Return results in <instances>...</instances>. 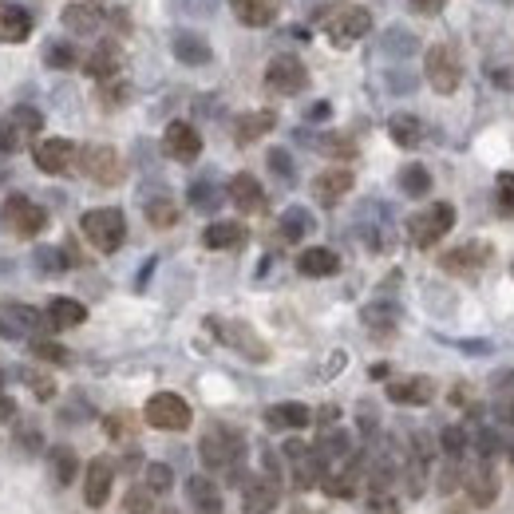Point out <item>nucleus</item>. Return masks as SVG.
Segmentation results:
<instances>
[{
    "instance_id": "obj_14",
    "label": "nucleus",
    "mask_w": 514,
    "mask_h": 514,
    "mask_svg": "<svg viewBox=\"0 0 514 514\" xmlns=\"http://www.w3.org/2000/svg\"><path fill=\"white\" fill-rule=\"evenodd\" d=\"M112 483H115V463L112 459H91L87 463V479H84V499L87 507H104L107 494H112Z\"/></svg>"
},
{
    "instance_id": "obj_16",
    "label": "nucleus",
    "mask_w": 514,
    "mask_h": 514,
    "mask_svg": "<svg viewBox=\"0 0 514 514\" xmlns=\"http://www.w3.org/2000/svg\"><path fill=\"white\" fill-rule=\"evenodd\" d=\"M388 400L392 403H408V408H424V403L435 400V384H431L427 376L396 380V384H388Z\"/></svg>"
},
{
    "instance_id": "obj_19",
    "label": "nucleus",
    "mask_w": 514,
    "mask_h": 514,
    "mask_svg": "<svg viewBox=\"0 0 514 514\" xmlns=\"http://www.w3.org/2000/svg\"><path fill=\"white\" fill-rule=\"evenodd\" d=\"M229 202H234L242 214H257L265 206V195H261V182L253 174H234L229 178Z\"/></svg>"
},
{
    "instance_id": "obj_12",
    "label": "nucleus",
    "mask_w": 514,
    "mask_h": 514,
    "mask_svg": "<svg viewBox=\"0 0 514 514\" xmlns=\"http://www.w3.org/2000/svg\"><path fill=\"white\" fill-rule=\"evenodd\" d=\"M32 159L44 174H68L71 162H76V146L68 139H40L32 151Z\"/></svg>"
},
{
    "instance_id": "obj_58",
    "label": "nucleus",
    "mask_w": 514,
    "mask_h": 514,
    "mask_svg": "<svg viewBox=\"0 0 514 514\" xmlns=\"http://www.w3.org/2000/svg\"><path fill=\"white\" fill-rule=\"evenodd\" d=\"M4 333H8V328H4V325H0V336H4Z\"/></svg>"
},
{
    "instance_id": "obj_26",
    "label": "nucleus",
    "mask_w": 514,
    "mask_h": 514,
    "mask_svg": "<svg viewBox=\"0 0 514 514\" xmlns=\"http://www.w3.org/2000/svg\"><path fill=\"white\" fill-rule=\"evenodd\" d=\"M187 491H190V502H195L202 514H218V510H222V494H218L214 479H206V475H195V479L187 483Z\"/></svg>"
},
{
    "instance_id": "obj_43",
    "label": "nucleus",
    "mask_w": 514,
    "mask_h": 514,
    "mask_svg": "<svg viewBox=\"0 0 514 514\" xmlns=\"http://www.w3.org/2000/svg\"><path fill=\"white\" fill-rule=\"evenodd\" d=\"M32 352L40 356V361H48V364H68L71 361V352L56 341H32Z\"/></svg>"
},
{
    "instance_id": "obj_57",
    "label": "nucleus",
    "mask_w": 514,
    "mask_h": 514,
    "mask_svg": "<svg viewBox=\"0 0 514 514\" xmlns=\"http://www.w3.org/2000/svg\"><path fill=\"white\" fill-rule=\"evenodd\" d=\"M328 115V104H313V119H325Z\"/></svg>"
},
{
    "instance_id": "obj_51",
    "label": "nucleus",
    "mask_w": 514,
    "mask_h": 514,
    "mask_svg": "<svg viewBox=\"0 0 514 514\" xmlns=\"http://www.w3.org/2000/svg\"><path fill=\"white\" fill-rule=\"evenodd\" d=\"M16 143H21V135L12 131V123H8V119H0V154H12Z\"/></svg>"
},
{
    "instance_id": "obj_38",
    "label": "nucleus",
    "mask_w": 514,
    "mask_h": 514,
    "mask_svg": "<svg viewBox=\"0 0 514 514\" xmlns=\"http://www.w3.org/2000/svg\"><path fill=\"white\" fill-rule=\"evenodd\" d=\"M352 479H356V475L344 467L341 475H325V479H320V486H325L328 499H352V491H356V483H352Z\"/></svg>"
},
{
    "instance_id": "obj_9",
    "label": "nucleus",
    "mask_w": 514,
    "mask_h": 514,
    "mask_svg": "<svg viewBox=\"0 0 514 514\" xmlns=\"http://www.w3.org/2000/svg\"><path fill=\"white\" fill-rule=\"evenodd\" d=\"M4 222L12 226V234L21 237H36L44 229V222H48V214H44L36 202H29L24 195H12L4 202Z\"/></svg>"
},
{
    "instance_id": "obj_7",
    "label": "nucleus",
    "mask_w": 514,
    "mask_h": 514,
    "mask_svg": "<svg viewBox=\"0 0 514 514\" xmlns=\"http://www.w3.org/2000/svg\"><path fill=\"white\" fill-rule=\"evenodd\" d=\"M146 424L159 427V431H182L190 427V403L182 396H174V392H159V396L146 400Z\"/></svg>"
},
{
    "instance_id": "obj_33",
    "label": "nucleus",
    "mask_w": 514,
    "mask_h": 514,
    "mask_svg": "<svg viewBox=\"0 0 514 514\" xmlns=\"http://www.w3.org/2000/svg\"><path fill=\"white\" fill-rule=\"evenodd\" d=\"M313 229V218H309V210H301V206H293L281 214V237L286 242H301V237Z\"/></svg>"
},
{
    "instance_id": "obj_21",
    "label": "nucleus",
    "mask_w": 514,
    "mask_h": 514,
    "mask_svg": "<svg viewBox=\"0 0 514 514\" xmlns=\"http://www.w3.org/2000/svg\"><path fill=\"white\" fill-rule=\"evenodd\" d=\"M32 36V16L16 4H0V44H24Z\"/></svg>"
},
{
    "instance_id": "obj_48",
    "label": "nucleus",
    "mask_w": 514,
    "mask_h": 514,
    "mask_svg": "<svg viewBox=\"0 0 514 514\" xmlns=\"http://www.w3.org/2000/svg\"><path fill=\"white\" fill-rule=\"evenodd\" d=\"M24 380H29V388L36 392L40 400H52L56 396V380L52 376H40V372H24Z\"/></svg>"
},
{
    "instance_id": "obj_11",
    "label": "nucleus",
    "mask_w": 514,
    "mask_h": 514,
    "mask_svg": "<svg viewBox=\"0 0 514 514\" xmlns=\"http://www.w3.org/2000/svg\"><path fill=\"white\" fill-rule=\"evenodd\" d=\"M162 151H167L174 162H195L202 154V135L190 123H170L167 135H162Z\"/></svg>"
},
{
    "instance_id": "obj_42",
    "label": "nucleus",
    "mask_w": 514,
    "mask_h": 514,
    "mask_svg": "<svg viewBox=\"0 0 514 514\" xmlns=\"http://www.w3.org/2000/svg\"><path fill=\"white\" fill-rule=\"evenodd\" d=\"M170 483H174V475L167 463H146V486H151L154 494H167Z\"/></svg>"
},
{
    "instance_id": "obj_10",
    "label": "nucleus",
    "mask_w": 514,
    "mask_h": 514,
    "mask_svg": "<svg viewBox=\"0 0 514 514\" xmlns=\"http://www.w3.org/2000/svg\"><path fill=\"white\" fill-rule=\"evenodd\" d=\"M463 486H467V499H471L475 507H491V502L499 499V475H494V467L486 463V459H479L475 467H467Z\"/></svg>"
},
{
    "instance_id": "obj_56",
    "label": "nucleus",
    "mask_w": 514,
    "mask_h": 514,
    "mask_svg": "<svg viewBox=\"0 0 514 514\" xmlns=\"http://www.w3.org/2000/svg\"><path fill=\"white\" fill-rule=\"evenodd\" d=\"M499 419H502V424H514V396L499 400Z\"/></svg>"
},
{
    "instance_id": "obj_23",
    "label": "nucleus",
    "mask_w": 514,
    "mask_h": 514,
    "mask_svg": "<svg viewBox=\"0 0 514 514\" xmlns=\"http://www.w3.org/2000/svg\"><path fill=\"white\" fill-rule=\"evenodd\" d=\"M84 320H87V309L79 305L76 297H52V305H48L52 328H76V325H84Z\"/></svg>"
},
{
    "instance_id": "obj_50",
    "label": "nucleus",
    "mask_w": 514,
    "mask_h": 514,
    "mask_svg": "<svg viewBox=\"0 0 514 514\" xmlns=\"http://www.w3.org/2000/svg\"><path fill=\"white\" fill-rule=\"evenodd\" d=\"M123 99H127V84H123V79H107V84H104V104L107 107H115V104H123Z\"/></svg>"
},
{
    "instance_id": "obj_53",
    "label": "nucleus",
    "mask_w": 514,
    "mask_h": 514,
    "mask_svg": "<svg viewBox=\"0 0 514 514\" xmlns=\"http://www.w3.org/2000/svg\"><path fill=\"white\" fill-rule=\"evenodd\" d=\"M36 265H40V269H48V273H60L68 261H63L56 250H40V253H36Z\"/></svg>"
},
{
    "instance_id": "obj_13",
    "label": "nucleus",
    "mask_w": 514,
    "mask_h": 514,
    "mask_svg": "<svg viewBox=\"0 0 514 514\" xmlns=\"http://www.w3.org/2000/svg\"><path fill=\"white\" fill-rule=\"evenodd\" d=\"M486 261H491V250H486L483 242H467V245H459V250H452V253H444V261H439V265H444L447 273H459V278H475Z\"/></svg>"
},
{
    "instance_id": "obj_37",
    "label": "nucleus",
    "mask_w": 514,
    "mask_h": 514,
    "mask_svg": "<svg viewBox=\"0 0 514 514\" xmlns=\"http://www.w3.org/2000/svg\"><path fill=\"white\" fill-rule=\"evenodd\" d=\"M146 222L159 226V229H167V226L178 222V206H174L170 198H154V202H146Z\"/></svg>"
},
{
    "instance_id": "obj_22",
    "label": "nucleus",
    "mask_w": 514,
    "mask_h": 514,
    "mask_svg": "<svg viewBox=\"0 0 514 514\" xmlns=\"http://www.w3.org/2000/svg\"><path fill=\"white\" fill-rule=\"evenodd\" d=\"M297 269L305 273V278H333V273L341 269V257L333 250H325V245H313V250H305L297 257Z\"/></svg>"
},
{
    "instance_id": "obj_30",
    "label": "nucleus",
    "mask_w": 514,
    "mask_h": 514,
    "mask_svg": "<svg viewBox=\"0 0 514 514\" xmlns=\"http://www.w3.org/2000/svg\"><path fill=\"white\" fill-rule=\"evenodd\" d=\"M388 135L403 146V151H411V146L424 143V127H419L416 115H392L388 119Z\"/></svg>"
},
{
    "instance_id": "obj_59",
    "label": "nucleus",
    "mask_w": 514,
    "mask_h": 514,
    "mask_svg": "<svg viewBox=\"0 0 514 514\" xmlns=\"http://www.w3.org/2000/svg\"><path fill=\"white\" fill-rule=\"evenodd\" d=\"M162 514H178V510H162Z\"/></svg>"
},
{
    "instance_id": "obj_18",
    "label": "nucleus",
    "mask_w": 514,
    "mask_h": 514,
    "mask_svg": "<svg viewBox=\"0 0 514 514\" xmlns=\"http://www.w3.org/2000/svg\"><path fill=\"white\" fill-rule=\"evenodd\" d=\"M234 16L245 24V29H265V24L278 21L281 0H229Z\"/></svg>"
},
{
    "instance_id": "obj_47",
    "label": "nucleus",
    "mask_w": 514,
    "mask_h": 514,
    "mask_svg": "<svg viewBox=\"0 0 514 514\" xmlns=\"http://www.w3.org/2000/svg\"><path fill=\"white\" fill-rule=\"evenodd\" d=\"M444 452L452 459H459L467 452V431L463 427H444Z\"/></svg>"
},
{
    "instance_id": "obj_45",
    "label": "nucleus",
    "mask_w": 514,
    "mask_h": 514,
    "mask_svg": "<svg viewBox=\"0 0 514 514\" xmlns=\"http://www.w3.org/2000/svg\"><path fill=\"white\" fill-rule=\"evenodd\" d=\"M8 320L12 325H21V328H44V313H36V309H29V305H8Z\"/></svg>"
},
{
    "instance_id": "obj_5",
    "label": "nucleus",
    "mask_w": 514,
    "mask_h": 514,
    "mask_svg": "<svg viewBox=\"0 0 514 514\" xmlns=\"http://www.w3.org/2000/svg\"><path fill=\"white\" fill-rule=\"evenodd\" d=\"M84 237L99 253H115L127 237V222L119 210H87L84 214Z\"/></svg>"
},
{
    "instance_id": "obj_4",
    "label": "nucleus",
    "mask_w": 514,
    "mask_h": 514,
    "mask_svg": "<svg viewBox=\"0 0 514 514\" xmlns=\"http://www.w3.org/2000/svg\"><path fill=\"white\" fill-rule=\"evenodd\" d=\"M452 226H455V206L452 202H435V206L411 214L408 234H411V242H416L419 250H427V245H435L444 234H452Z\"/></svg>"
},
{
    "instance_id": "obj_8",
    "label": "nucleus",
    "mask_w": 514,
    "mask_h": 514,
    "mask_svg": "<svg viewBox=\"0 0 514 514\" xmlns=\"http://www.w3.org/2000/svg\"><path fill=\"white\" fill-rule=\"evenodd\" d=\"M265 84L278 91V95H297L309 84V71L297 56H273L269 68H265Z\"/></svg>"
},
{
    "instance_id": "obj_31",
    "label": "nucleus",
    "mask_w": 514,
    "mask_h": 514,
    "mask_svg": "<svg viewBox=\"0 0 514 514\" xmlns=\"http://www.w3.org/2000/svg\"><path fill=\"white\" fill-rule=\"evenodd\" d=\"M63 24H68L71 32L87 36V32L99 29V12L91 4H68V8H63Z\"/></svg>"
},
{
    "instance_id": "obj_1",
    "label": "nucleus",
    "mask_w": 514,
    "mask_h": 514,
    "mask_svg": "<svg viewBox=\"0 0 514 514\" xmlns=\"http://www.w3.org/2000/svg\"><path fill=\"white\" fill-rule=\"evenodd\" d=\"M317 29L325 32L336 48H348V44H356L361 36L372 32V16H369V8L352 4V0H336V4H325L317 12Z\"/></svg>"
},
{
    "instance_id": "obj_40",
    "label": "nucleus",
    "mask_w": 514,
    "mask_h": 514,
    "mask_svg": "<svg viewBox=\"0 0 514 514\" xmlns=\"http://www.w3.org/2000/svg\"><path fill=\"white\" fill-rule=\"evenodd\" d=\"M317 452L325 455V459H344L348 455V435L344 431H325V435H320V444H317Z\"/></svg>"
},
{
    "instance_id": "obj_29",
    "label": "nucleus",
    "mask_w": 514,
    "mask_h": 514,
    "mask_svg": "<svg viewBox=\"0 0 514 514\" xmlns=\"http://www.w3.org/2000/svg\"><path fill=\"white\" fill-rule=\"evenodd\" d=\"M273 123H278V115H273V112H250V115L237 119L234 135H237V143H253V139H261V135H269Z\"/></svg>"
},
{
    "instance_id": "obj_44",
    "label": "nucleus",
    "mask_w": 514,
    "mask_h": 514,
    "mask_svg": "<svg viewBox=\"0 0 514 514\" xmlns=\"http://www.w3.org/2000/svg\"><path fill=\"white\" fill-rule=\"evenodd\" d=\"M320 151L333 154V159H352L356 146H352V139H348V135H325V139H320Z\"/></svg>"
},
{
    "instance_id": "obj_2",
    "label": "nucleus",
    "mask_w": 514,
    "mask_h": 514,
    "mask_svg": "<svg viewBox=\"0 0 514 514\" xmlns=\"http://www.w3.org/2000/svg\"><path fill=\"white\" fill-rule=\"evenodd\" d=\"M198 452H202V463H206L210 471H229V479H234V467L242 463L245 444H242V435H237V431L210 427L206 435H202Z\"/></svg>"
},
{
    "instance_id": "obj_60",
    "label": "nucleus",
    "mask_w": 514,
    "mask_h": 514,
    "mask_svg": "<svg viewBox=\"0 0 514 514\" xmlns=\"http://www.w3.org/2000/svg\"><path fill=\"white\" fill-rule=\"evenodd\" d=\"M0 384H4V376H0Z\"/></svg>"
},
{
    "instance_id": "obj_32",
    "label": "nucleus",
    "mask_w": 514,
    "mask_h": 514,
    "mask_svg": "<svg viewBox=\"0 0 514 514\" xmlns=\"http://www.w3.org/2000/svg\"><path fill=\"white\" fill-rule=\"evenodd\" d=\"M174 56H178L182 63H206L210 60V48H206V40L195 32H182L178 40H174Z\"/></svg>"
},
{
    "instance_id": "obj_49",
    "label": "nucleus",
    "mask_w": 514,
    "mask_h": 514,
    "mask_svg": "<svg viewBox=\"0 0 514 514\" xmlns=\"http://www.w3.org/2000/svg\"><path fill=\"white\" fill-rule=\"evenodd\" d=\"M48 63H52V68H71V63H76V48H71V44H52Z\"/></svg>"
},
{
    "instance_id": "obj_34",
    "label": "nucleus",
    "mask_w": 514,
    "mask_h": 514,
    "mask_svg": "<svg viewBox=\"0 0 514 514\" xmlns=\"http://www.w3.org/2000/svg\"><path fill=\"white\" fill-rule=\"evenodd\" d=\"M76 452L71 447H52V479H56L60 486H68L71 479H76Z\"/></svg>"
},
{
    "instance_id": "obj_27",
    "label": "nucleus",
    "mask_w": 514,
    "mask_h": 514,
    "mask_svg": "<svg viewBox=\"0 0 514 514\" xmlns=\"http://www.w3.org/2000/svg\"><path fill=\"white\" fill-rule=\"evenodd\" d=\"M293 479H297V486H317L320 479L328 475V459L320 455V452H305L301 459H293Z\"/></svg>"
},
{
    "instance_id": "obj_46",
    "label": "nucleus",
    "mask_w": 514,
    "mask_h": 514,
    "mask_svg": "<svg viewBox=\"0 0 514 514\" xmlns=\"http://www.w3.org/2000/svg\"><path fill=\"white\" fill-rule=\"evenodd\" d=\"M190 202H195V210H218V190L210 182H195L190 187Z\"/></svg>"
},
{
    "instance_id": "obj_28",
    "label": "nucleus",
    "mask_w": 514,
    "mask_h": 514,
    "mask_svg": "<svg viewBox=\"0 0 514 514\" xmlns=\"http://www.w3.org/2000/svg\"><path fill=\"white\" fill-rule=\"evenodd\" d=\"M84 71H87L91 79H99V84L115 79V76H119V52L107 48V44H104V48H95V52H91V56L84 60Z\"/></svg>"
},
{
    "instance_id": "obj_41",
    "label": "nucleus",
    "mask_w": 514,
    "mask_h": 514,
    "mask_svg": "<svg viewBox=\"0 0 514 514\" xmlns=\"http://www.w3.org/2000/svg\"><path fill=\"white\" fill-rule=\"evenodd\" d=\"M123 507H127V514H151L154 491H151V486H131V491H127V499H123Z\"/></svg>"
},
{
    "instance_id": "obj_17",
    "label": "nucleus",
    "mask_w": 514,
    "mask_h": 514,
    "mask_svg": "<svg viewBox=\"0 0 514 514\" xmlns=\"http://www.w3.org/2000/svg\"><path fill=\"white\" fill-rule=\"evenodd\" d=\"M278 479L273 475H257V479H245V514H269L278 507Z\"/></svg>"
},
{
    "instance_id": "obj_54",
    "label": "nucleus",
    "mask_w": 514,
    "mask_h": 514,
    "mask_svg": "<svg viewBox=\"0 0 514 514\" xmlns=\"http://www.w3.org/2000/svg\"><path fill=\"white\" fill-rule=\"evenodd\" d=\"M444 4H447V0H411V8L424 12V16H439V12H444Z\"/></svg>"
},
{
    "instance_id": "obj_15",
    "label": "nucleus",
    "mask_w": 514,
    "mask_h": 514,
    "mask_svg": "<svg viewBox=\"0 0 514 514\" xmlns=\"http://www.w3.org/2000/svg\"><path fill=\"white\" fill-rule=\"evenodd\" d=\"M210 328H218V336H222L226 344H234L237 352H245L250 361H265V356H269V348L257 341L250 325H222V320H210Z\"/></svg>"
},
{
    "instance_id": "obj_3",
    "label": "nucleus",
    "mask_w": 514,
    "mask_h": 514,
    "mask_svg": "<svg viewBox=\"0 0 514 514\" xmlns=\"http://www.w3.org/2000/svg\"><path fill=\"white\" fill-rule=\"evenodd\" d=\"M424 71H427V84L439 91V95H452L463 79V60H459L455 44H431L427 56H424Z\"/></svg>"
},
{
    "instance_id": "obj_24",
    "label": "nucleus",
    "mask_w": 514,
    "mask_h": 514,
    "mask_svg": "<svg viewBox=\"0 0 514 514\" xmlns=\"http://www.w3.org/2000/svg\"><path fill=\"white\" fill-rule=\"evenodd\" d=\"M202 242H206L210 250H237V245L245 242V226L242 222H214V226H206Z\"/></svg>"
},
{
    "instance_id": "obj_20",
    "label": "nucleus",
    "mask_w": 514,
    "mask_h": 514,
    "mask_svg": "<svg viewBox=\"0 0 514 514\" xmlns=\"http://www.w3.org/2000/svg\"><path fill=\"white\" fill-rule=\"evenodd\" d=\"M348 190H352V170H325L320 174V178L313 182V195H317V202L320 206H336V202H341Z\"/></svg>"
},
{
    "instance_id": "obj_36",
    "label": "nucleus",
    "mask_w": 514,
    "mask_h": 514,
    "mask_svg": "<svg viewBox=\"0 0 514 514\" xmlns=\"http://www.w3.org/2000/svg\"><path fill=\"white\" fill-rule=\"evenodd\" d=\"M8 123H12V131L21 135V139H29L44 127V115L36 112V107H12V115H8Z\"/></svg>"
},
{
    "instance_id": "obj_39",
    "label": "nucleus",
    "mask_w": 514,
    "mask_h": 514,
    "mask_svg": "<svg viewBox=\"0 0 514 514\" xmlns=\"http://www.w3.org/2000/svg\"><path fill=\"white\" fill-rule=\"evenodd\" d=\"M494 202H499L502 218H514V174L510 170H502L499 182H494Z\"/></svg>"
},
{
    "instance_id": "obj_35",
    "label": "nucleus",
    "mask_w": 514,
    "mask_h": 514,
    "mask_svg": "<svg viewBox=\"0 0 514 514\" xmlns=\"http://www.w3.org/2000/svg\"><path fill=\"white\" fill-rule=\"evenodd\" d=\"M400 187H403V195H411V198H424L427 190H431V174L419 167V162H411V167H403L400 170Z\"/></svg>"
},
{
    "instance_id": "obj_55",
    "label": "nucleus",
    "mask_w": 514,
    "mask_h": 514,
    "mask_svg": "<svg viewBox=\"0 0 514 514\" xmlns=\"http://www.w3.org/2000/svg\"><path fill=\"white\" fill-rule=\"evenodd\" d=\"M269 167L278 170L281 178H289V174H293V167H289V154H286V151H273V154H269Z\"/></svg>"
},
{
    "instance_id": "obj_52",
    "label": "nucleus",
    "mask_w": 514,
    "mask_h": 514,
    "mask_svg": "<svg viewBox=\"0 0 514 514\" xmlns=\"http://www.w3.org/2000/svg\"><path fill=\"white\" fill-rule=\"evenodd\" d=\"M104 427H107V435H112V439L131 435V419H127V416H107V419H104Z\"/></svg>"
},
{
    "instance_id": "obj_25",
    "label": "nucleus",
    "mask_w": 514,
    "mask_h": 514,
    "mask_svg": "<svg viewBox=\"0 0 514 514\" xmlns=\"http://www.w3.org/2000/svg\"><path fill=\"white\" fill-rule=\"evenodd\" d=\"M309 419H313V411H309L305 403H278V408L265 411V424H269V427H289V431H297V427H305Z\"/></svg>"
},
{
    "instance_id": "obj_61",
    "label": "nucleus",
    "mask_w": 514,
    "mask_h": 514,
    "mask_svg": "<svg viewBox=\"0 0 514 514\" xmlns=\"http://www.w3.org/2000/svg\"><path fill=\"white\" fill-rule=\"evenodd\" d=\"M510 269H514V265H510Z\"/></svg>"
},
{
    "instance_id": "obj_6",
    "label": "nucleus",
    "mask_w": 514,
    "mask_h": 514,
    "mask_svg": "<svg viewBox=\"0 0 514 514\" xmlns=\"http://www.w3.org/2000/svg\"><path fill=\"white\" fill-rule=\"evenodd\" d=\"M79 170L87 174L91 182H99V187H115L119 178H123V162H119V151L107 143H91L79 151Z\"/></svg>"
}]
</instances>
